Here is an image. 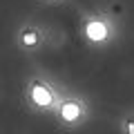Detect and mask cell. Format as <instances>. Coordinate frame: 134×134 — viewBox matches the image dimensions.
I'll use <instances>...</instances> for the list:
<instances>
[{"instance_id":"7a4b0ae2","label":"cell","mask_w":134,"mask_h":134,"mask_svg":"<svg viewBox=\"0 0 134 134\" xmlns=\"http://www.w3.org/2000/svg\"><path fill=\"white\" fill-rule=\"evenodd\" d=\"M87 36H90L92 40H103V38L107 36L105 25H100V23H90V25H87Z\"/></svg>"},{"instance_id":"3957f363","label":"cell","mask_w":134,"mask_h":134,"mask_svg":"<svg viewBox=\"0 0 134 134\" xmlns=\"http://www.w3.org/2000/svg\"><path fill=\"white\" fill-rule=\"evenodd\" d=\"M78 105H74V103H67V105H63V119H67V121H74L78 116Z\"/></svg>"},{"instance_id":"277c9868","label":"cell","mask_w":134,"mask_h":134,"mask_svg":"<svg viewBox=\"0 0 134 134\" xmlns=\"http://www.w3.org/2000/svg\"><path fill=\"white\" fill-rule=\"evenodd\" d=\"M23 40H25V45H34V43H36V34H34V31H25Z\"/></svg>"},{"instance_id":"6da1fadb","label":"cell","mask_w":134,"mask_h":134,"mask_svg":"<svg viewBox=\"0 0 134 134\" xmlns=\"http://www.w3.org/2000/svg\"><path fill=\"white\" fill-rule=\"evenodd\" d=\"M31 96H34V100H36L38 105H49V103H52V94H49V90L43 87V85H34Z\"/></svg>"}]
</instances>
